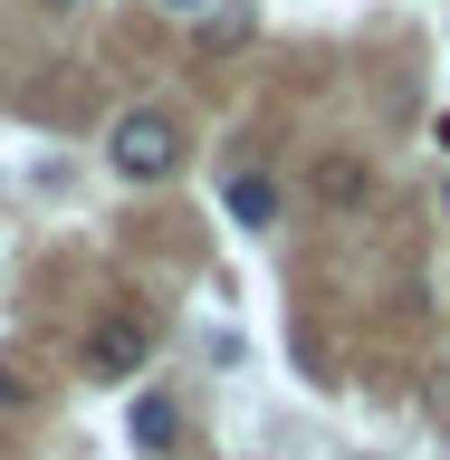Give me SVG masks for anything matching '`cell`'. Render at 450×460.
Wrapping results in <instances>:
<instances>
[{
    "instance_id": "1",
    "label": "cell",
    "mask_w": 450,
    "mask_h": 460,
    "mask_svg": "<svg viewBox=\"0 0 450 460\" xmlns=\"http://www.w3.org/2000/svg\"><path fill=\"white\" fill-rule=\"evenodd\" d=\"M106 164L125 172V182H163L172 164H182V125H172L163 106H125L106 135Z\"/></svg>"
},
{
    "instance_id": "2",
    "label": "cell",
    "mask_w": 450,
    "mask_h": 460,
    "mask_svg": "<svg viewBox=\"0 0 450 460\" xmlns=\"http://www.w3.org/2000/svg\"><path fill=\"white\" fill-rule=\"evenodd\" d=\"M144 355H154V336H144L135 316H96V336H86V374H96V384L144 374Z\"/></svg>"
},
{
    "instance_id": "3",
    "label": "cell",
    "mask_w": 450,
    "mask_h": 460,
    "mask_svg": "<svg viewBox=\"0 0 450 460\" xmlns=\"http://www.w3.org/2000/svg\"><path fill=\"white\" fill-rule=\"evenodd\" d=\"M221 192H230V211H240L250 230H269V221H278V192H269V172H230Z\"/></svg>"
},
{
    "instance_id": "4",
    "label": "cell",
    "mask_w": 450,
    "mask_h": 460,
    "mask_svg": "<svg viewBox=\"0 0 450 460\" xmlns=\"http://www.w3.org/2000/svg\"><path fill=\"white\" fill-rule=\"evenodd\" d=\"M135 441H144V451H172V441H182V412H172L163 394H144L135 402Z\"/></svg>"
},
{
    "instance_id": "5",
    "label": "cell",
    "mask_w": 450,
    "mask_h": 460,
    "mask_svg": "<svg viewBox=\"0 0 450 460\" xmlns=\"http://www.w3.org/2000/svg\"><path fill=\"white\" fill-rule=\"evenodd\" d=\"M374 182H365V164H316V201H336V211H355Z\"/></svg>"
},
{
    "instance_id": "6",
    "label": "cell",
    "mask_w": 450,
    "mask_h": 460,
    "mask_svg": "<svg viewBox=\"0 0 450 460\" xmlns=\"http://www.w3.org/2000/svg\"><path fill=\"white\" fill-rule=\"evenodd\" d=\"M250 10H240V0H230V10H221V0H211V10H201V49H240V39H250Z\"/></svg>"
},
{
    "instance_id": "7",
    "label": "cell",
    "mask_w": 450,
    "mask_h": 460,
    "mask_svg": "<svg viewBox=\"0 0 450 460\" xmlns=\"http://www.w3.org/2000/svg\"><path fill=\"white\" fill-rule=\"evenodd\" d=\"M154 10H172V20H201V10H211V0H154Z\"/></svg>"
},
{
    "instance_id": "8",
    "label": "cell",
    "mask_w": 450,
    "mask_h": 460,
    "mask_svg": "<svg viewBox=\"0 0 450 460\" xmlns=\"http://www.w3.org/2000/svg\"><path fill=\"white\" fill-rule=\"evenodd\" d=\"M0 402H20V374H0Z\"/></svg>"
},
{
    "instance_id": "9",
    "label": "cell",
    "mask_w": 450,
    "mask_h": 460,
    "mask_svg": "<svg viewBox=\"0 0 450 460\" xmlns=\"http://www.w3.org/2000/svg\"><path fill=\"white\" fill-rule=\"evenodd\" d=\"M441 154H450V115H441Z\"/></svg>"
},
{
    "instance_id": "10",
    "label": "cell",
    "mask_w": 450,
    "mask_h": 460,
    "mask_svg": "<svg viewBox=\"0 0 450 460\" xmlns=\"http://www.w3.org/2000/svg\"><path fill=\"white\" fill-rule=\"evenodd\" d=\"M441 221H450V192H441Z\"/></svg>"
}]
</instances>
